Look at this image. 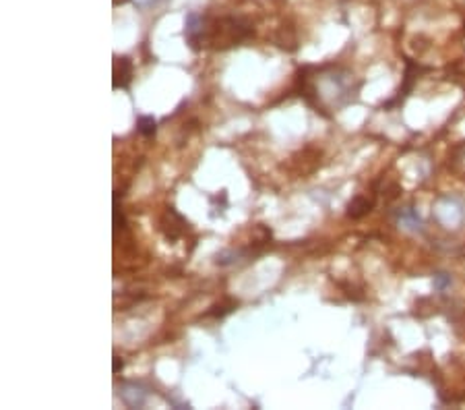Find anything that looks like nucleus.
Segmentation results:
<instances>
[{"mask_svg": "<svg viewBox=\"0 0 465 410\" xmlns=\"http://www.w3.org/2000/svg\"><path fill=\"white\" fill-rule=\"evenodd\" d=\"M133 77V61L131 58H116L114 63V89L129 87Z\"/></svg>", "mask_w": 465, "mask_h": 410, "instance_id": "obj_1", "label": "nucleus"}, {"mask_svg": "<svg viewBox=\"0 0 465 410\" xmlns=\"http://www.w3.org/2000/svg\"><path fill=\"white\" fill-rule=\"evenodd\" d=\"M372 205H374L372 199L360 195V197H356V199L350 204L348 215H350V218H362L364 214H369V212L372 210Z\"/></svg>", "mask_w": 465, "mask_h": 410, "instance_id": "obj_2", "label": "nucleus"}, {"mask_svg": "<svg viewBox=\"0 0 465 410\" xmlns=\"http://www.w3.org/2000/svg\"><path fill=\"white\" fill-rule=\"evenodd\" d=\"M137 129H139L141 135H145V137L155 135V129H157L155 118L153 116H141L139 123H137Z\"/></svg>", "mask_w": 465, "mask_h": 410, "instance_id": "obj_3", "label": "nucleus"}, {"mask_svg": "<svg viewBox=\"0 0 465 410\" xmlns=\"http://www.w3.org/2000/svg\"><path fill=\"white\" fill-rule=\"evenodd\" d=\"M114 226L116 228H124V218H123V212H120L118 204H114Z\"/></svg>", "mask_w": 465, "mask_h": 410, "instance_id": "obj_4", "label": "nucleus"}, {"mask_svg": "<svg viewBox=\"0 0 465 410\" xmlns=\"http://www.w3.org/2000/svg\"><path fill=\"white\" fill-rule=\"evenodd\" d=\"M123 367H124V363H123V359H120V356H114V373H118V371H123Z\"/></svg>", "mask_w": 465, "mask_h": 410, "instance_id": "obj_5", "label": "nucleus"}]
</instances>
